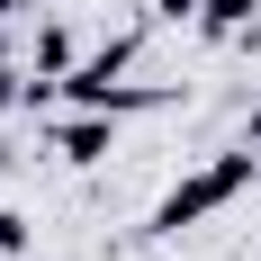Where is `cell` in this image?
Here are the masks:
<instances>
[{
	"label": "cell",
	"mask_w": 261,
	"mask_h": 261,
	"mask_svg": "<svg viewBox=\"0 0 261 261\" xmlns=\"http://www.w3.org/2000/svg\"><path fill=\"white\" fill-rule=\"evenodd\" d=\"M108 144H117L108 108H81V117H63V126H54V153H63V162H99Z\"/></svg>",
	"instance_id": "cell-2"
},
{
	"label": "cell",
	"mask_w": 261,
	"mask_h": 261,
	"mask_svg": "<svg viewBox=\"0 0 261 261\" xmlns=\"http://www.w3.org/2000/svg\"><path fill=\"white\" fill-rule=\"evenodd\" d=\"M252 9H261V0H207V9H198V36H216V45H234L243 27H252Z\"/></svg>",
	"instance_id": "cell-3"
},
{
	"label": "cell",
	"mask_w": 261,
	"mask_h": 261,
	"mask_svg": "<svg viewBox=\"0 0 261 261\" xmlns=\"http://www.w3.org/2000/svg\"><path fill=\"white\" fill-rule=\"evenodd\" d=\"M27 252V216H9V207H0V261H18Z\"/></svg>",
	"instance_id": "cell-4"
},
{
	"label": "cell",
	"mask_w": 261,
	"mask_h": 261,
	"mask_svg": "<svg viewBox=\"0 0 261 261\" xmlns=\"http://www.w3.org/2000/svg\"><path fill=\"white\" fill-rule=\"evenodd\" d=\"M198 9H207V0H153V18H171V27H180V18L198 27Z\"/></svg>",
	"instance_id": "cell-5"
},
{
	"label": "cell",
	"mask_w": 261,
	"mask_h": 261,
	"mask_svg": "<svg viewBox=\"0 0 261 261\" xmlns=\"http://www.w3.org/2000/svg\"><path fill=\"white\" fill-rule=\"evenodd\" d=\"M252 180H261V153H252V144H243V153H225V162H207V171H189V180L153 207V234H189L198 216H216L225 198H243Z\"/></svg>",
	"instance_id": "cell-1"
},
{
	"label": "cell",
	"mask_w": 261,
	"mask_h": 261,
	"mask_svg": "<svg viewBox=\"0 0 261 261\" xmlns=\"http://www.w3.org/2000/svg\"><path fill=\"white\" fill-rule=\"evenodd\" d=\"M18 9H27V0H0V18H18Z\"/></svg>",
	"instance_id": "cell-6"
},
{
	"label": "cell",
	"mask_w": 261,
	"mask_h": 261,
	"mask_svg": "<svg viewBox=\"0 0 261 261\" xmlns=\"http://www.w3.org/2000/svg\"><path fill=\"white\" fill-rule=\"evenodd\" d=\"M252 144H261V108H252Z\"/></svg>",
	"instance_id": "cell-7"
}]
</instances>
